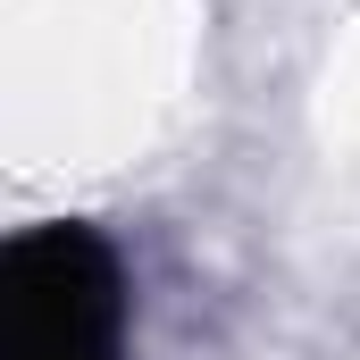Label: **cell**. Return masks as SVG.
Instances as JSON below:
<instances>
[{"label": "cell", "mask_w": 360, "mask_h": 360, "mask_svg": "<svg viewBox=\"0 0 360 360\" xmlns=\"http://www.w3.org/2000/svg\"><path fill=\"white\" fill-rule=\"evenodd\" d=\"M126 285L92 226H34L0 260V360H117Z\"/></svg>", "instance_id": "obj_1"}]
</instances>
